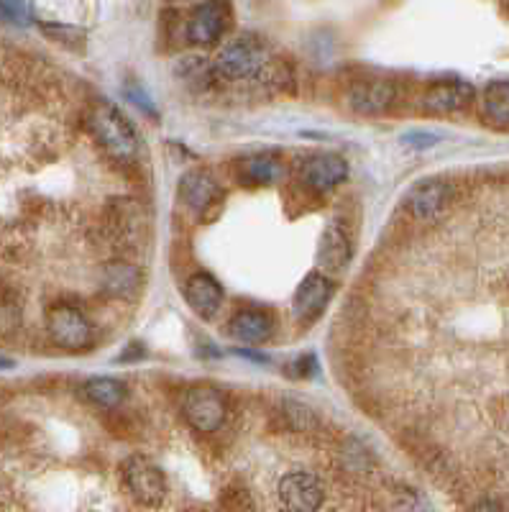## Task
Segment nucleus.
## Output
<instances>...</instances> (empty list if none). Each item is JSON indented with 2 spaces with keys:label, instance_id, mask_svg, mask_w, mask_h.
Segmentation results:
<instances>
[{
  "label": "nucleus",
  "instance_id": "1",
  "mask_svg": "<svg viewBox=\"0 0 509 512\" xmlns=\"http://www.w3.org/2000/svg\"><path fill=\"white\" fill-rule=\"evenodd\" d=\"M90 128H93L95 139L116 159H134L139 154V134L116 105H95L90 111Z\"/></svg>",
  "mask_w": 509,
  "mask_h": 512
},
{
  "label": "nucleus",
  "instance_id": "2",
  "mask_svg": "<svg viewBox=\"0 0 509 512\" xmlns=\"http://www.w3.org/2000/svg\"><path fill=\"white\" fill-rule=\"evenodd\" d=\"M269 62V52L264 47V41L256 36H241V39L231 41L228 47L215 59V70L223 77L231 80H246V77H256Z\"/></svg>",
  "mask_w": 509,
  "mask_h": 512
},
{
  "label": "nucleus",
  "instance_id": "3",
  "mask_svg": "<svg viewBox=\"0 0 509 512\" xmlns=\"http://www.w3.org/2000/svg\"><path fill=\"white\" fill-rule=\"evenodd\" d=\"M123 484L134 495V500L146 507L162 505L169 489L162 469L146 456H128L123 461Z\"/></svg>",
  "mask_w": 509,
  "mask_h": 512
},
{
  "label": "nucleus",
  "instance_id": "4",
  "mask_svg": "<svg viewBox=\"0 0 509 512\" xmlns=\"http://www.w3.org/2000/svg\"><path fill=\"white\" fill-rule=\"evenodd\" d=\"M182 415L197 431H218L226 420V400L210 384H195L182 397Z\"/></svg>",
  "mask_w": 509,
  "mask_h": 512
},
{
  "label": "nucleus",
  "instance_id": "5",
  "mask_svg": "<svg viewBox=\"0 0 509 512\" xmlns=\"http://www.w3.org/2000/svg\"><path fill=\"white\" fill-rule=\"evenodd\" d=\"M47 331L54 344L62 346V349H82L93 338L90 320L75 305H54V308H49Z\"/></svg>",
  "mask_w": 509,
  "mask_h": 512
},
{
  "label": "nucleus",
  "instance_id": "6",
  "mask_svg": "<svg viewBox=\"0 0 509 512\" xmlns=\"http://www.w3.org/2000/svg\"><path fill=\"white\" fill-rule=\"evenodd\" d=\"M182 205L192 210L195 216L208 218L210 210L218 208L220 200V187L218 180L210 175L208 169H190L187 175H182L180 187H177Z\"/></svg>",
  "mask_w": 509,
  "mask_h": 512
},
{
  "label": "nucleus",
  "instance_id": "7",
  "mask_svg": "<svg viewBox=\"0 0 509 512\" xmlns=\"http://www.w3.org/2000/svg\"><path fill=\"white\" fill-rule=\"evenodd\" d=\"M279 500L287 512H318L323 505V484L310 472H290L279 482Z\"/></svg>",
  "mask_w": 509,
  "mask_h": 512
},
{
  "label": "nucleus",
  "instance_id": "8",
  "mask_svg": "<svg viewBox=\"0 0 509 512\" xmlns=\"http://www.w3.org/2000/svg\"><path fill=\"white\" fill-rule=\"evenodd\" d=\"M453 198V190L443 180H423L417 182L407 195V210L417 221H435V218L448 208Z\"/></svg>",
  "mask_w": 509,
  "mask_h": 512
},
{
  "label": "nucleus",
  "instance_id": "9",
  "mask_svg": "<svg viewBox=\"0 0 509 512\" xmlns=\"http://www.w3.org/2000/svg\"><path fill=\"white\" fill-rule=\"evenodd\" d=\"M330 297H333V285L328 277L320 272H310L295 292V303H292L295 315L300 320H315L330 303Z\"/></svg>",
  "mask_w": 509,
  "mask_h": 512
},
{
  "label": "nucleus",
  "instance_id": "10",
  "mask_svg": "<svg viewBox=\"0 0 509 512\" xmlns=\"http://www.w3.org/2000/svg\"><path fill=\"white\" fill-rule=\"evenodd\" d=\"M185 300L200 318H215L223 308V287L213 274L197 272L185 282Z\"/></svg>",
  "mask_w": 509,
  "mask_h": 512
},
{
  "label": "nucleus",
  "instance_id": "11",
  "mask_svg": "<svg viewBox=\"0 0 509 512\" xmlns=\"http://www.w3.org/2000/svg\"><path fill=\"white\" fill-rule=\"evenodd\" d=\"M348 177V162L341 154H318L302 167V180L320 192H328Z\"/></svg>",
  "mask_w": 509,
  "mask_h": 512
},
{
  "label": "nucleus",
  "instance_id": "12",
  "mask_svg": "<svg viewBox=\"0 0 509 512\" xmlns=\"http://www.w3.org/2000/svg\"><path fill=\"white\" fill-rule=\"evenodd\" d=\"M474 100V85L466 80L438 82L423 95V108L430 113L461 111Z\"/></svg>",
  "mask_w": 509,
  "mask_h": 512
},
{
  "label": "nucleus",
  "instance_id": "13",
  "mask_svg": "<svg viewBox=\"0 0 509 512\" xmlns=\"http://www.w3.org/2000/svg\"><path fill=\"white\" fill-rule=\"evenodd\" d=\"M394 100V88L392 82L387 80H371V82H359L356 88L348 93V103L356 113H364V116H376V113H384L392 105Z\"/></svg>",
  "mask_w": 509,
  "mask_h": 512
},
{
  "label": "nucleus",
  "instance_id": "14",
  "mask_svg": "<svg viewBox=\"0 0 509 512\" xmlns=\"http://www.w3.org/2000/svg\"><path fill=\"white\" fill-rule=\"evenodd\" d=\"M231 336L243 344H267L274 333L272 315L264 310H238L231 318Z\"/></svg>",
  "mask_w": 509,
  "mask_h": 512
},
{
  "label": "nucleus",
  "instance_id": "15",
  "mask_svg": "<svg viewBox=\"0 0 509 512\" xmlns=\"http://www.w3.org/2000/svg\"><path fill=\"white\" fill-rule=\"evenodd\" d=\"M223 6H215V3H203L197 6L192 18L187 21V39L192 44H200V47H208L223 34V26H226V18H223Z\"/></svg>",
  "mask_w": 509,
  "mask_h": 512
},
{
  "label": "nucleus",
  "instance_id": "16",
  "mask_svg": "<svg viewBox=\"0 0 509 512\" xmlns=\"http://www.w3.org/2000/svg\"><path fill=\"white\" fill-rule=\"evenodd\" d=\"M351 262V244H348V236L343 228H338L336 223H330L328 228L320 236L318 246V264L325 272H341L346 264Z\"/></svg>",
  "mask_w": 509,
  "mask_h": 512
},
{
  "label": "nucleus",
  "instance_id": "17",
  "mask_svg": "<svg viewBox=\"0 0 509 512\" xmlns=\"http://www.w3.org/2000/svg\"><path fill=\"white\" fill-rule=\"evenodd\" d=\"M481 113L492 126L504 128L509 126V82L494 80L484 88L481 98Z\"/></svg>",
  "mask_w": 509,
  "mask_h": 512
},
{
  "label": "nucleus",
  "instance_id": "18",
  "mask_svg": "<svg viewBox=\"0 0 509 512\" xmlns=\"http://www.w3.org/2000/svg\"><path fill=\"white\" fill-rule=\"evenodd\" d=\"M139 282H141V274L134 264L110 262L108 267L103 269V287L110 292V295H118V297L134 295Z\"/></svg>",
  "mask_w": 509,
  "mask_h": 512
},
{
  "label": "nucleus",
  "instance_id": "19",
  "mask_svg": "<svg viewBox=\"0 0 509 512\" xmlns=\"http://www.w3.org/2000/svg\"><path fill=\"white\" fill-rule=\"evenodd\" d=\"M87 397L100 408H118L126 400V387L113 377H95L85 384Z\"/></svg>",
  "mask_w": 509,
  "mask_h": 512
},
{
  "label": "nucleus",
  "instance_id": "20",
  "mask_svg": "<svg viewBox=\"0 0 509 512\" xmlns=\"http://www.w3.org/2000/svg\"><path fill=\"white\" fill-rule=\"evenodd\" d=\"M284 164L282 157L277 154H256V157L246 159V177L251 182H264V185H272V182L282 180Z\"/></svg>",
  "mask_w": 509,
  "mask_h": 512
},
{
  "label": "nucleus",
  "instance_id": "21",
  "mask_svg": "<svg viewBox=\"0 0 509 512\" xmlns=\"http://www.w3.org/2000/svg\"><path fill=\"white\" fill-rule=\"evenodd\" d=\"M282 413L295 431H313L318 425V415L313 413V408H307L305 402L292 400V397L282 402Z\"/></svg>",
  "mask_w": 509,
  "mask_h": 512
},
{
  "label": "nucleus",
  "instance_id": "22",
  "mask_svg": "<svg viewBox=\"0 0 509 512\" xmlns=\"http://www.w3.org/2000/svg\"><path fill=\"white\" fill-rule=\"evenodd\" d=\"M407 146H415V149H430V146L438 144V134H430V131H410V134L402 136Z\"/></svg>",
  "mask_w": 509,
  "mask_h": 512
},
{
  "label": "nucleus",
  "instance_id": "23",
  "mask_svg": "<svg viewBox=\"0 0 509 512\" xmlns=\"http://www.w3.org/2000/svg\"><path fill=\"white\" fill-rule=\"evenodd\" d=\"M471 512H507V510H504L502 505H497V502L486 500V502H479V505H476Z\"/></svg>",
  "mask_w": 509,
  "mask_h": 512
}]
</instances>
